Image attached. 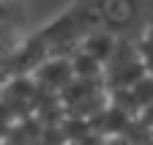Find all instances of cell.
<instances>
[{
  "label": "cell",
  "instance_id": "obj_1",
  "mask_svg": "<svg viewBox=\"0 0 153 145\" xmlns=\"http://www.w3.org/2000/svg\"><path fill=\"white\" fill-rule=\"evenodd\" d=\"M148 74L142 60H140V52L137 44L128 41V39H115V49L109 60L104 63V90L107 93H115V90H128L134 82H140Z\"/></svg>",
  "mask_w": 153,
  "mask_h": 145
},
{
  "label": "cell",
  "instance_id": "obj_2",
  "mask_svg": "<svg viewBox=\"0 0 153 145\" xmlns=\"http://www.w3.org/2000/svg\"><path fill=\"white\" fill-rule=\"evenodd\" d=\"M30 80H33V85H36L38 90H47V93H49V90H52V93H60V90L74 80L71 63H68L66 58H49V60H44V63L30 74Z\"/></svg>",
  "mask_w": 153,
  "mask_h": 145
},
{
  "label": "cell",
  "instance_id": "obj_3",
  "mask_svg": "<svg viewBox=\"0 0 153 145\" xmlns=\"http://www.w3.org/2000/svg\"><path fill=\"white\" fill-rule=\"evenodd\" d=\"M112 49H115V36H109L107 30H96V33H90L88 39L79 44V52H85L88 58H93L96 63H101V66L109 60Z\"/></svg>",
  "mask_w": 153,
  "mask_h": 145
},
{
  "label": "cell",
  "instance_id": "obj_4",
  "mask_svg": "<svg viewBox=\"0 0 153 145\" xmlns=\"http://www.w3.org/2000/svg\"><path fill=\"white\" fill-rule=\"evenodd\" d=\"M68 63H71V74L76 80H104V66L88 58L85 52H76Z\"/></svg>",
  "mask_w": 153,
  "mask_h": 145
},
{
  "label": "cell",
  "instance_id": "obj_5",
  "mask_svg": "<svg viewBox=\"0 0 153 145\" xmlns=\"http://www.w3.org/2000/svg\"><path fill=\"white\" fill-rule=\"evenodd\" d=\"M27 19V8L19 3H0V28H22Z\"/></svg>",
  "mask_w": 153,
  "mask_h": 145
}]
</instances>
